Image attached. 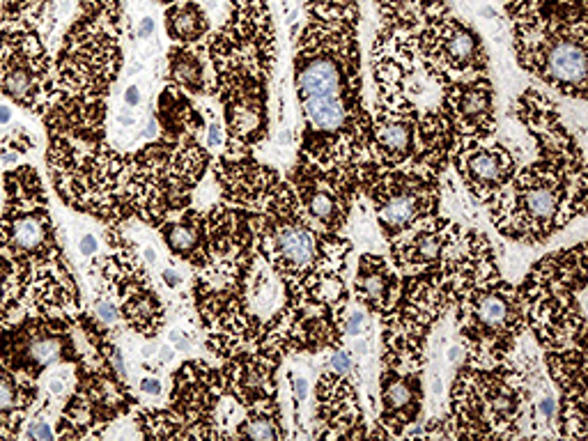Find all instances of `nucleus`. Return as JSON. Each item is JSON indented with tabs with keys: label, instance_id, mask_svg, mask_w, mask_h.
<instances>
[{
	"label": "nucleus",
	"instance_id": "1",
	"mask_svg": "<svg viewBox=\"0 0 588 441\" xmlns=\"http://www.w3.org/2000/svg\"><path fill=\"white\" fill-rule=\"evenodd\" d=\"M294 87L304 113L297 161L308 164L356 202L375 175L371 115L363 106L356 0H304Z\"/></svg>",
	"mask_w": 588,
	"mask_h": 441
},
{
	"label": "nucleus",
	"instance_id": "2",
	"mask_svg": "<svg viewBox=\"0 0 588 441\" xmlns=\"http://www.w3.org/2000/svg\"><path fill=\"white\" fill-rule=\"evenodd\" d=\"M540 159L515 170L490 202L496 233L519 244H545L551 234L586 216V161L579 141L538 145Z\"/></svg>",
	"mask_w": 588,
	"mask_h": 441
},
{
	"label": "nucleus",
	"instance_id": "3",
	"mask_svg": "<svg viewBox=\"0 0 588 441\" xmlns=\"http://www.w3.org/2000/svg\"><path fill=\"white\" fill-rule=\"evenodd\" d=\"M518 62L563 97L586 99V0H547L535 10L510 14Z\"/></svg>",
	"mask_w": 588,
	"mask_h": 441
},
{
	"label": "nucleus",
	"instance_id": "4",
	"mask_svg": "<svg viewBox=\"0 0 588 441\" xmlns=\"http://www.w3.org/2000/svg\"><path fill=\"white\" fill-rule=\"evenodd\" d=\"M519 299L524 322L545 352L586 347V241L535 262Z\"/></svg>",
	"mask_w": 588,
	"mask_h": 441
},
{
	"label": "nucleus",
	"instance_id": "5",
	"mask_svg": "<svg viewBox=\"0 0 588 441\" xmlns=\"http://www.w3.org/2000/svg\"><path fill=\"white\" fill-rule=\"evenodd\" d=\"M531 400L527 371L506 361L494 368L464 363L451 391L453 437L512 439L522 437L524 404Z\"/></svg>",
	"mask_w": 588,
	"mask_h": 441
},
{
	"label": "nucleus",
	"instance_id": "6",
	"mask_svg": "<svg viewBox=\"0 0 588 441\" xmlns=\"http://www.w3.org/2000/svg\"><path fill=\"white\" fill-rule=\"evenodd\" d=\"M439 175L409 161L398 168L375 170L363 193L371 198L377 225L387 244L403 237L423 218L437 216L441 209Z\"/></svg>",
	"mask_w": 588,
	"mask_h": 441
},
{
	"label": "nucleus",
	"instance_id": "7",
	"mask_svg": "<svg viewBox=\"0 0 588 441\" xmlns=\"http://www.w3.org/2000/svg\"><path fill=\"white\" fill-rule=\"evenodd\" d=\"M419 118V106L400 90L377 86V106L371 118V154L377 170L414 161Z\"/></svg>",
	"mask_w": 588,
	"mask_h": 441
},
{
	"label": "nucleus",
	"instance_id": "8",
	"mask_svg": "<svg viewBox=\"0 0 588 441\" xmlns=\"http://www.w3.org/2000/svg\"><path fill=\"white\" fill-rule=\"evenodd\" d=\"M460 182L474 196L476 205H490L492 198L508 184L518 159L502 143L487 141H455L451 152Z\"/></svg>",
	"mask_w": 588,
	"mask_h": 441
},
{
	"label": "nucleus",
	"instance_id": "9",
	"mask_svg": "<svg viewBox=\"0 0 588 441\" xmlns=\"http://www.w3.org/2000/svg\"><path fill=\"white\" fill-rule=\"evenodd\" d=\"M439 104L451 120L455 141H487L494 136V93L487 74L451 83L441 90Z\"/></svg>",
	"mask_w": 588,
	"mask_h": 441
},
{
	"label": "nucleus",
	"instance_id": "10",
	"mask_svg": "<svg viewBox=\"0 0 588 441\" xmlns=\"http://www.w3.org/2000/svg\"><path fill=\"white\" fill-rule=\"evenodd\" d=\"M315 423L317 439H361L368 437L363 428V412L359 407L355 384L345 375L329 371L320 375L315 388Z\"/></svg>",
	"mask_w": 588,
	"mask_h": 441
},
{
	"label": "nucleus",
	"instance_id": "11",
	"mask_svg": "<svg viewBox=\"0 0 588 441\" xmlns=\"http://www.w3.org/2000/svg\"><path fill=\"white\" fill-rule=\"evenodd\" d=\"M423 381L421 371H398L393 365H381L380 430H368V437H393L400 439L409 425H414L423 412Z\"/></svg>",
	"mask_w": 588,
	"mask_h": 441
},
{
	"label": "nucleus",
	"instance_id": "12",
	"mask_svg": "<svg viewBox=\"0 0 588 441\" xmlns=\"http://www.w3.org/2000/svg\"><path fill=\"white\" fill-rule=\"evenodd\" d=\"M460 234H462V228L453 218H444L439 214L423 218L419 225L388 244L393 267L403 274H416L435 267L446 257L448 249Z\"/></svg>",
	"mask_w": 588,
	"mask_h": 441
},
{
	"label": "nucleus",
	"instance_id": "13",
	"mask_svg": "<svg viewBox=\"0 0 588 441\" xmlns=\"http://www.w3.org/2000/svg\"><path fill=\"white\" fill-rule=\"evenodd\" d=\"M290 184L306 216L329 233H343L355 202L345 198L331 180L308 164L297 161V166L290 170Z\"/></svg>",
	"mask_w": 588,
	"mask_h": 441
},
{
	"label": "nucleus",
	"instance_id": "14",
	"mask_svg": "<svg viewBox=\"0 0 588 441\" xmlns=\"http://www.w3.org/2000/svg\"><path fill=\"white\" fill-rule=\"evenodd\" d=\"M214 175L225 202L251 209H260L281 182L278 170L257 164L251 154L218 157L214 164Z\"/></svg>",
	"mask_w": 588,
	"mask_h": 441
},
{
	"label": "nucleus",
	"instance_id": "15",
	"mask_svg": "<svg viewBox=\"0 0 588 441\" xmlns=\"http://www.w3.org/2000/svg\"><path fill=\"white\" fill-rule=\"evenodd\" d=\"M281 356L272 352H241L228 359L221 381L244 409L278 400L276 371Z\"/></svg>",
	"mask_w": 588,
	"mask_h": 441
},
{
	"label": "nucleus",
	"instance_id": "16",
	"mask_svg": "<svg viewBox=\"0 0 588 441\" xmlns=\"http://www.w3.org/2000/svg\"><path fill=\"white\" fill-rule=\"evenodd\" d=\"M74 340L62 322L28 327L19 331V359L10 361L12 371H21L28 375H39L44 368H51L62 361H74Z\"/></svg>",
	"mask_w": 588,
	"mask_h": 441
},
{
	"label": "nucleus",
	"instance_id": "17",
	"mask_svg": "<svg viewBox=\"0 0 588 441\" xmlns=\"http://www.w3.org/2000/svg\"><path fill=\"white\" fill-rule=\"evenodd\" d=\"M355 299L375 315H384L393 306L400 290L398 274L393 272L387 257L377 253H363L359 257L355 283Z\"/></svg>",
	"mask_w": 588,
	"mask_h": 441
},
{
	"label": "nucleus",
	"instance_id": "18",
	"mask_svg": "<svg viewBox=\"0 0 588 441\" xmlns=\"http://www.w3.org/2000/svg\"><path fill=\"white\" fill-rule=\"evenodd\" d=\"M166 246L182 260H189L196 269L205 262V214L189 209L177 221H166L159 225Z\"/></svg>",
	"mask_w": 588,
	"mask_h": 441
},
{
	"label": "nucleus",
	"instance_id": "19",
	"mask_svg": "<svg viewBox=\"0 0 588 441\" xmlns=\"http://www.w3.org/2000/svg\"><path fill=\"white\" fill-rule=\"evenodd\" d=\"M159 122H161L164 136L168 138H182L184 131H196L205 127V120L191 109L189 99L173 86L164 87V93L159 97Z\"/></svg>",
	"mask_w": 588,
	"mask_h": 441
},
{
	"label": "nucleus",
	"instance_id": "20",
	"mask_svg": "<svg viewBox=\"0 0 588 441\" xmlns=\"http://www.w3.org/2000/svg\"><path fill=\"white\" fill-rule=\"evenodd\" d=\"M166 28H168L170 39L175 42L196 44L208 33V17L193 0L173 3L166 10Z\"/></svg>",
	"mask_w": 588,
	"mask_h": 441
},
{
	"label": "nucleus",
	"instance_id": "21",
	"mask_svg": "<svg viewBox=\"0 0 588 441\" xmlns=\"http://www.w3.org/2000/svg\"><path fill=\"white\" fill-rule=\"evenodd\" d=\"M234 435L249 437V439H285L290 437V432L285 430L278 400L246 409V419L237 425Z\"/></svg>",
	"mask_w": 588,
	"mask_h": 441
},
{
	"label": "nucleus",
	"instance_id": "22",
	"mask_svg": "<svg viewBox=\"0 0 588 441\" xmlns=\"http://www.w3.org/2000/svg\"><path fill=\"white\" fill-rule=\"evenodd\" d=\"M23 262L14 249L5 241L0 233V317L12 315V308L17 304V294L26 288L21 281Z\"/></svg>",
	"mask_w": 588,
	"mask_h": 441
},
{
	"label": "nucleus",
	"instance_id": "23",
	"mask_svg": "<svg viewBox=\"0 0 588 441\" xmlns=\"http://www.w3.org/2000/svg\"><path fill=\"white\" fill-rule=\"evenodd\" d=\"M170 86L191 94H205V71L198 53L186 46H173L168 53Z\"/></svg>",
	"mask_w": 588,
	"mask_h": 441
},
{
	"label": "nucleus",
	"instance_id": "24",
	"mask_svg": "<svg viewBox=\"0 0 588 441\" xmlns=\"http://www.w3.org/2000/svg\"><path fill=\"white\" fill-rule=\"evenodd\" d=\"M33 398H30V384H19L12 372H7L0 365V423L7 425V416L10 414H26V409L30 407Z\"/></svg>",
	"mask_w": 588,
	"mask_h": 441
},
{
	"label": "nucleus",
	"instance_id": "25",
	"mask_svg": "<svg viewBox=\"0 0 588 441\" xmlns=\"http://www.w3.org/2000/svg\"><path fill=\"white\" fill-rule=\"evenodd\" d=\"M94 317H97L99 322H104L106 327H113V324H118V320H120V311L115 308V304L110 299H94Z\"/></svg>",
	"mask_w": 588,
	"mask_h": 441
},
{
	"label": "nucleus",
	"instance_id": "26",
	"mask_svg": "<svg viewBox=\"0 0 588 441\" xmlns=\"http://www.w3.org/2000/svg\"><path fill=\"white\" fill-rule=\"evenodd\" d=\"M288 380L292 384V400H294V409H299V403H304L308 398V380L301 375H294V372H288Z\"/></svg>",
	"mask_w": 588,
	"mask_h": 441
},
{
	"label": "nucleus",
	"instance_id": "27",
	"mask_svg": "<svg viewBox=\"0 0 588 441\" xmlns=\"http://www.w3.org/2000/svg\"><path fill=\"white\" fill-rule=\"evenodd\" d=\"M365 324H368V320H365V313L355 311L352 315L347 317V320L343 322V331L349 333V336H361V333L365 331Z\"/></svg>",
	"mask_w": 588,
	"mask_h": 441
},
{
	"label": "nucleus",
	"instance_id": "28",
	"mask_svg": "<svg viewBox=\"0 0 588 441\" xmlns=\"http://www.w3.org/2000/svg\"><path fill=\"white\" fill-rule=\"evenodd\" d=\"M329 365H331V371L338 372V375L347 377L349 372H352V359H349V355H345L343 349H336V352H333Z\"/></svg>",
	"mask_w": 588,
	"mask_h": 441
},
{
	"label": "nucleus",
	"instance_id": "29",
	"mask_svg": "<svg viewBox=\"0 0 588 441\" xmlns=\"http://www.w3.org/2000/svg\"><path fill=\"white\" fill-rule=\"evenodd\" d=\"M26 437L28 439H53L55 437V432L51 430L49 428V423H46V421H33V423L28 425V430H26Z\"/></svg>",
	"mask_w": 588,
	"mask_h": 441
},
{
	"label": "nucleus",
	"instance_id": "30",
	"mask_svg": "<svg viewBox=\"0 0 588 441\" xmlns=\"http://www.w3.org/2000/svg\"><path fill=\"white\" fill-rule=\"evenodd\" d=\"M208 145L209 150H221V145H224V127H221V122H214L208 129Z\"/></svg>",
	"mask_w": 588,
	"mask_h": 441
},
{
	"label": "nucleus",
	"instance_id": "31",
	"mask_svg": "<svg viewBox=\"0 0 588 441\" xmlns=\"http://www.w3.org/2000/svg\"><path fill=\"white\" fill-rule=\"evenodd\" d=\"M78 251L86 257L94 256V253H97V237H94V234H83V240L78 241Z\"/></svg>",
	"mask_w": 588,
	"mask_h": 441
},
{
	"label": "nucleus",
	"instance_id": "32",
	"mask_svg": "<svg viewBox=\"0 0 588 441\" xmlns=\"http://www.w3.org/2000/svg\"><path fill=\"white\" fill-rule=\"evenodd\" d=\"M141 391L157 398V396H161V381H159L157 377H145V380L141 381Z\"/></svg>",
	"mask_w": 588,
	"mask_h": 441
},
{
	"label": "nucleus",
	"instance_id": "33",
	"mask_svg": "<svg viewBox=\"0 0 588 441\" xmlns=\"http://www.w3.org/2000/svg\"><path fill=\"white\" fill-rule=\"evenodd\" d=\"M161 281H164L170 290H177L182 283H184V278L175 272V269H164V272H161Z\"/></svg>",
	"mask_w": 588,
	"mask_h": 441
},
{
	"label": "nucleus",
	"instance_id": "34",
	"mask_svg": "<svg viewBox=\"0 0 588 441\" xmlns=\"http://www.w3.org/2000/svg\"><path fill=\"white\" fill-rule=\"evenodd\" d=\"M141 87L138 86H129L125 90V102L127 106H131V109H136V106H141Z\"/></svg>",
	"mask_w": 588,
	"mask_h": 441
},
{
	"label": "nucleus",
	"instance_id": "35",
	"mask_svg": "<svg viewBox=\"0 0 588 441\" xmlns=\"http://www.w3.org/2000/svg\"><path fill=\"white\" fill-rule=\"evenodd\" d=\"M152 35H154V19L145 17L141 21V28H138V37L147 39V37H152Z\"/></svg>",
	"mask_w": 588,
	"mask_h": 441
},
{
	"label": "nucleus",
	"instance_id": "36",
	"mask_svg": "<svg viewBox=\"0 0 588 441\" xmlns=\"http://www.w3.org/2000/svg\"><path fill=\"white\" fill-rule=\"evenodd\" d=\"M67 380H69V372H67V371L58 372V377H53V380H51V391L61 393L62 388H65V381Z\"/></svg>",
	"mask_w": 588,
	"mask_h": 441
},
{
	"label": "nucleus",
	"instance_id": "37",
	"mask_svg": "<svg viewBox=\"0 0 588 441\" xmlns=\"http://www.w3.org/2000/svg\"><path fill=\"white\" fill-rule=\"evenodd\" d=\"M446 356H448V361H451V363H458V361L464 356V347H462V345H451V347H448V352H446Z\"/></svg>",
	"mask_w": 588,
	"mask_h": 441
},
{
	"label": "nucleus",
	"instance_id": "38",
	"mask_svg": "<svg viewBox=\"0 0 588 441\" xmlns=\"http://www.w3.org/2000/svg\"><path fill=\"white\" fill-rule=\"evenodd\" d=\"M175 356V347H161L159 349V363H170Z\"/></svg>",
	"mask_w": 588,
	"mask_h": 441
},
{
	"label": "nucleus",
	"instance_id": "39",
	"mask_svg": "<svg viewBox=\"0 0 588 441\" xmlns=\"http://www.w3.org/2000/svg\"><path fill=\"white\" fill-rule=\"evenodd\" d=\"M278 143H281L283 147L292 145V134H290V129H283L281 134H278Z\"/></svg>",
	"mask_w": 588,
	"mask_h": 441
},
{
	"label": "nucleus",
	"instance_id": "40",
	"mask_svg": "<svg viewBox=\"0 0 588 441\" xmlns=\"http://www.w3.org/2000/svg\"><path fill=\"white\" fill-rule=\"evenodd\" d=\"M432 393H435V396H441V375L439 372H432Z\"/></svg>",
	"mask_w": 588,
	"mask_h": 441
},
{
	"label": "nucleus",
	"instance_id": "41",
	"mask_svg": "<svg viewBox=\"0 0 588 441\" xmlns=\"http://www.w3.org/2000/svg\"><path fill=\"white\" fill-rule=\"evenodd\" d=\"M12 120V109L10 106H0V125H7Z\"/></svg>",
	"mask_w": 588,
	"mask_h": 441
},
{
	"label": "nucleus",
	"instance_id": "42",
	"mask_svg": "<svg viewBox=\"0 0 588 441\" xmlns=\"http://www.w3.org/2000/svg\"><path fill=\"white\" fill-rule=\"evenodd\" d=\"M118 122H120L122 127H131V125H136V118H134V115L120 113V115H118Z\"/></svg>",
	"mask_w": 588,
	"mask_h": 441
},
{
	"label": "nucleus",
	"instance_id": "43",
	"mask_svg": "<svg viewBox=\"0 0 588 441\" xmlns=\"http://www.w3.org/2000/svg\"><path fill=\"white\" fill-rule=\"evenodd\" d=\"M145 257H147V262H150V265H154V262H157V251H154L152 246H147V249H145Z\"/></svg>",
	"mask_w": 588,
	"mask_h": 441
},
{
	"label": "nucleus",
	"instance_id": "44",
	"mask_svg": "<svg viewBox=\"0 0 588 441\" xmlns=\"http://www.w3.org/2000/svg\"><path fill=\"white\" fill-rule=\"evenodd\" d=\"M141 69H143L141 62H134V65L129 67V74H138V71H141Z\"/></svg>",
	"mask_w": 588,
	"mask_h": 441
}]
</instances>
